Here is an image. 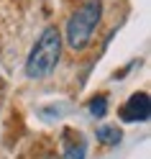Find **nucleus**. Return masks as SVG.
Instances as JSON below:
<instances>
[{"label":"nucleus","mask_w":151,"mask_h":159,"mask_svg":"<svg viewBox=\"0 0 151 159\" xmlns=\"http://www.w3.org/2000/svg\"><path fill=\"white\" fill-rule=\"evenodd\" d=\"M59 57H62V31L56 26H46L26 59V77L28 80L49 77L59 64Z\"/></svg>","instance_id":"1"},{"label":"nucleus","mask_w":151,"mask_h":159,"mask_svg":"<svg viewBox=\"0 0 151 159\" xmlns=\"http://www.w3.org/2000/svg\"><path fill=\"white\" fill-rule=\"evenodd\" d=\"M100 18H103V0H85L67 21V31H64L67 46L74 52H82L92 41L95 28L100 26Z\"/></svg>","instance_id":"2"},{"label":"nucleus","mask_w":151,"mask_h":159,"mask_svg":"<svg viewBox=\"0 0 151 159\" xmlns=\"http://www.w3.org/2000/svg\"><path fill=\"white\" fill-rule=\"evenodd\" d=\"M151 116V98L149 93H133L126 100V105L120 108V118L126 123H136V121H149Z\"/></svg>","instance_id":"3"},{"label":"nucleus","mask_w":151,"mask_h":159,"mask_svg":"<svg viewBox=\"0 0 151 159\" xmlns=\"http://www.w3.org/2000/svg\"><path fill=\"white\" fill-rule=\"evenodd\" d=\"M87 157V141L79 131L64 128L62 134V159H85Z\"/></svg>","instance_id":"4"},{"label":"nucleus","mask_w":151,"mask_h":159,"mask_svg":"<svg viewBox=\"0 0 151 159\" xmlns=\"http://www.w3.org/2000/svg\"><path fill=\"white\" fill-rule=\"evenodd\" d=\"M120 128L118 126H113V123H105V126H100L97 128V141L100 144H108V146H115L118 141H120Z\"/></svg>","instance_id":"5"},{"label":"nucleus","mask_w":151,"mask_h":159,"mask_svg":"<svg viewBox=\"0 0 151 159\" xmlns=\"http://www.w3.org/2000/svg\"><path fill=\"white\" fill-rule=\"evenodd\" d=\"M87 111H90V116L103 118V116L108 113V98H105V95H95L92 100L87 103Z\"/></svg>","instance_id":"6"}]
</instances>
